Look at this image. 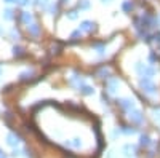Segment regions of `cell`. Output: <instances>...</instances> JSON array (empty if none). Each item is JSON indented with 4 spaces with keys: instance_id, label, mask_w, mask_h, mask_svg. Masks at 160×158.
Segmentation results:
<instances>
[{
    "instance_id": "8992f818",
    "label": "cell",
    "mask_w": 160,
    "mask_h": 158,
    "mask_svg": "<svg viewBox=\"0 0 160 158\" xmlns=\"http://www.w3.org/2000/svg\"><path fill=\"white\" fill-rule=\"evenodd\" d=\"M19 142H21V137H19L16 133H8V134H7V144H8L10 147L16 149V147L19 146Z\"/></svg>"
},
{
    "instance_id": "7a4b0ae2",
    "label": "cell",
    "mask_w": 160,
    "mask_h": 158,
    "mask_svg": "<svg viewBox=\"0 0 160 158\" xmlns=\"http://www.w3.org/2000/svg\"><path fill=\"white\" fill-rule=\"evenodd\" d=\"M139 88H141V91H144V93H148V94H155L157 93V86L151 78H141Z\"/></svg>"
},
{
    "instance_id": "9a60e30c",
    "label": "cell",
    "mask_w": 160,
    "mask_h": 158,
    "mask_svg": "<svg viewBox=\"0 0 160 158\" xmlns=\"http://www.w3.org/2000/svg\"><path fill=\"white\" fill-rule=\"evenodd\" d=\"M32 77H34V70H24V72L19 74V80L21 82H28V80H31Z\"/></svg>"
},
{
    "instance_id": "603a6c76",
    "label": "cell",
    "mask_w": 160,
    "mask_h": 158,
    "mask_svg": "<svg viewBox=\"0 0 160 158\" xmlns=\"http://www.w3.org/2000/svg\"><path fill=\"white\" fill-rule=\"evenodd\" d=\"M77 8L78 10H88L90 8V0H80L77 3Z\"/></svg>"
},
{
    "instance_id": "ac0fdd59",
    "label": "cell",
    "mask_w": 160,
    "mask_h": 158,
    "mask_svg": "<svg viewBox=\"0 0 160 158\" xmlns=\"http://www.w3.org/2000/svg\"><path fill=\"white\" fill-rule=\"evenodd\" d=\"M131 10H133V2L131 0H123L122 2V11L123 13H131Z\"/></svg>"
},
{
    "instance_id": "e0dca14e",
    "label": "cell",
    "mask_w": 160,
    "mask_h": 158,
    "mask_svg": "<svg viewBox=\"0 0 160 158\" xmlns=\"http://www.w3.org/2000/svg\"><path fill=\"white\" fill-rule=\"evenodd\" d=\"M111 72H109V69L108 67H101L99 70H98V77L99 78H102V80H108V78H111V75H109Z\"/></svg>"
},
{
    "instance_id": "836d02e7",
    "label": "cell",
    "mask_w": 160,
    "mask_h": 158,
    "mask_svg": "<svg viewBox=\"0 0 160 158\" xmlns=\"http://www.w3.org/2000/svg\"><path fill=\"white\" fill-rule=\"evenodd\" d=\"M0 75H2V67H0Z\"/></svg>"
},
{
    "instance_id": "52a82bcc",
    "label": "cell",
    "mask_w": 160,
    "mask_h": 158,
    "mask_svg": "<svg viewBox=\"0 0 160 158\" xmlns=\"http://www.w3.org/2000/svg\"><path fill=\"white\" fill-rule=\"evenodd\" d=\"M82 32H88V34H91L93 31H96V22H93V21H82L80 22V27H78Z\"/></svg>"
},
{
    "instance_id": "4fadbf2b",
    "label": "cell",
    "mask_w": 160,
    "mask_h": 158,
    "mask_svg": "<svg viewBox=\"0 0 160 158\" xmlns=\"http://www.w3.org/2000/svg\"><path fill=\"white\" fill-rule=\"evenodd\" d=\"M34 3L40 10H48V7H50L51 2H50V0H34Z\"/></svg>"
},
{
    "instance_id": "7402d4cb",
    "label": "cell",
    "mask_w": 160,
    "mask_h": 158,
    "mask_svg": "<svg viewBox=\"0 0 160 158\" xmlns=\"http://www.w3.org/2000/svg\"><path fill=\"white\" fill-rule=\"evenodd\" d=\"M58 7H59V3H50L48 11H50L51 16H56V15H58Z\"/></svg>"
},
{
    "instance_id": "2e32d148",
    "label": "cell",
    "mask_w": 160,
    "mask_h": 158,
    "mask_svg": "<svg viewBox=\"0 0 160 158\" xmlns=\"http://www.w3.org/2000/svg\"><path fill=\"white\" fill-rule=\"evenodd\" d=\"M139 146H142V147H149V146H151V137H149V134H141V136H139Z\"/></svg>"
},
{
    "instance_id": "d6a6232c",
    "label": "cell",
    "mask_w": 160,
    "mask_h": 158,
    "mask_svg": "<svg viewBox=\"0 0 160 158\" xmlns=\"http://www.w3.org/2000/svg\"><path fill=\"white\" fill-rule=\"evenodd\" d=\"M3 32H5V31H3L2 27H0V35H3Z\"/></svg>"
},
{
    "instance_id": "30bf717a",
    "label": "cell",
    "mask_w": 160,
    "mask_h": 158,
    "mask_svg": "<svg viewBox=\"0 0 160 158\" xmlns=\"http://www.w3.org/2000/svg\"><path fill=\"white\" fill-rule=\"evenodd\" d=\"M21 22H22L24 26L32 24V22H34V16H32V13H31V11H22V13H21Z\"/></svg>"
},
{
    "instance_id": "9c48e42d",
    "label": "cell",
    "mask_w": 160,
    "mask_h": 158,
    "mask_svg": "<svg viewBox=\"0 0 160 158\" xmlns=\"http://www.w3.org/2000/svg\"><path fill=\"white\" fill-rule=\"evenodd\" d=\"M28 32H29L34 38H37V37L40 35V32H42V29H40V26H38L37 22H32V24L28 26Z\"/></svg>"
},
{
    "instance_id": "5b68a950",
    "label": "cell",
    "mask_w": 160,
    "mask_h": 158,
    "mask_svg": "<svg viewBox=\"0 0 160 158\" xmlns=\"http://www.w3.org/2000/svg\"><path fill=\"white\" fill-rule=\"evenodd\" d=\"M118 86H120V80H118V78H115V77L108 78V83H106V88H108V93L115 94V93H117V89H118Z\"/></svg>"
},
{
    "instance_id": "6da1fadb",
    "label": "cell",
    "mask_w": 160,
    "mask_h": 158,
    "mask_svg": "<svg viewBox=\"0 0 160 158\" xmlns=\"http://www.w3.org/2000/svg\"><path fill=\"white\" fill-rule=\"evenodd\" d=\"M135 70H136V74L141 78H152L155 75V69L154 67H149V65H146L142 61H138L135 64Z\"/></svg>"
},
{
    "instance_id": "4316f807",
    "label": "cell",
    "mask_w": 160,
    "mask_h": 158,
    "mask_svg": "<svg viewBox=\"0 0 160 158\" xmlns=\"http://www.w3.org/2000/svg\"><path fill=\"white\" fill-rule=\"evenodd\" d=\"M15 3H18V5H21V7H28V5L31 3V0H16Z\"/></svg>"
},
{
    "instance_id": "44dd1931",
    "label": "cell",
    "mask_w": 160,
    "mask_h": 158,
    "mask_svg": "<svg viewBox=\"0 0 160 158\" xmlns=\"http://www.w3.org/2000/svg\"><path fill=\"white\" fill-rule=\"evenodd\" d=\"M13 55H15L16 58L24 56V55H26V53H24V48H22V46H13Z\"/></svg>"
},
{
    "instance_id": "8fae6325",
    "label": "cell",
    "mask_w": 160,
    "mask_h": 158,
    "mask_svg": "<svg viewBox=\"0 0 160 158\" xmlns=\"http://www.w3.org/2000/svg\"><path fill=\"white\" fill-rule=\"evenodd\" d=\"M78 91H80V94H83V96H91V94H95V88L90 86V85H87V83H83L82 86H80Z\"/></svg>"
},
{
    "instance_id": "f546056e",
    "label": "cell",
    "mask_w": 160,
    "mask_h": 158,
    "mask_svg": "<svg viewBox=\"0 0 160 158\" xmlns=\"http://www.w3.org/2000/svg\"><path fill=\"white\" fill-rule=\"evenodd\" d=\"M0 158H5V152L2 149H0Z\"/></svg>"
},
{
    "instance_id": "7c38bea8",
    "label": "cell",
    "mask_w": 160,
    "mask_h": 158,
    "mask_svg": "<svg viewBox=\"0 0 160 158\" xmlns=\"http://www.w3.org/2000/svg\"><path fill=\"white\" fill-rule=\"evenodd\" d=\"M120 131H122V134L125 136H131V134H136V128H133V126H120Z\"/></svg>"
},
{
    "instance_id": "cb8c5ba5",
    "label": "cell",
    "mask_w": 160,
    "mask_h": 158,
    "mask_svg": "<svg viewBox=\"0 0 160 158\" xmlns=\"http://www.w3.org/2000/svg\"><path fill=\"white\" fill-rule=\"evenodd\" d=\"M82 34H83V32L80 31V29L74 31V32L71 34V40H74V42H75V40H80V38H82Z\"/></svg>"
},
{
    "instance_id": "5bb4252c",
    "label": "cell",
    "mask_w": 160,
    "mask_h": 158,
    "mask_svg": "<svg viewBox=\"0 0 160 158\" xmlns=\"http://www.w3.org/2000/svg\"><path fill=\"white\" fill-rule=\"evenodd\" d=\"M93 48L96 50V53H98L99 56H102L104 53H106V43L104 42H96L95 45H93Z\"/></svg>"
},
{
    "instance_id": "1f68e13d",
    "label": "cell",
    "mask_w": 160,
    "mask_h": 158,
    "mask_svg": "<svg viewBox=\"0 0 160 158\" xmlns=\"http://www.w3.org/2000/svg\"><path fill=\"white\" fill-rule=\"evenodd\" d=\"M101 2H102V3H111L112 0H101Z\"/></svg>"
},
{
    "instance_id": "d6986e66",
    "label": "cell",
    "mask_w": 160,
    "mask_h": 158,
    "mask_svg": "<svg viewBox=\"0 0 160 158\" xmlns=\"http://www.w3.org/2000/svg\"><path fill=\"white\" fill-rule=\"evenodd\" d=\"M2 16H3V19H5V21H11L13 18H15V13H13V10H11V8H5Z\"/></svg>"
},
{
    "instance_id": "f1b7e54d",
    "label": "cell",
    "mask_w": 160,
    "mask_h": 158,
    "mask_svg": "<svg viewBox=\"0 0 160 158\" xmlns=\"http://www.w3.org/2000/svg\"><path fill=\"white\" fill-rule=\"evenodd\" d=\"M71 0H59V5H68Z\"/></svg>"
},
{
    "instance_id": "277c9868",
    "label": "cell",
    "mask_w": 160,
    "mask_h": 158,
    "mask_svg": "<svg viewBox=\"0 0 160 158\" xmlns=\"http://www.w3.org/2000/svg\"><path fill=\"white\" fill-rule=\"evenodd\" d=\"M115 102H117L118 107L123 109L125 112H128V110H131V109H135V101L130 99V98H118Z\"/></svg>"
},
{
    "instance_id": "484cf974",
    "label": "cell",
    "mask_w": 160,
    "mask_h": 158,
    "mask_svg": "<svg viewBox=\"0 0 160 158\" xmlns=\"http://www.w3.org/2000/svg\"><path fill=\"white\" fill-rule=\"evenodd\" d=\"M154 118L160 122V107H154Z\"/></svg>"
},
{
    "instance_id": "d4e9b609",
    "label": "cell",
    "mask_w": 160,
    "mask_h": 158,
    "mask_svg": "<svg viewBox=\"0 0 160 158\" xmlns=\"http://www.w3.org/2000/svg\"><path fill=\"white\" fill-rule=\"evenodd\" d=\"M10 37L13 38V40H19V32L16 29H11L10 31Z\"/></svg>"
},
{
    "instance_id": "3957f363",
    "label": "cell",
    "mask_w": 160,
    "mask_h": 158,
    "mask_svg": "<svg viewBox=\"0 0 160 158\" xmlns=\"http://www.w3.org/2000/svg\"><path fill=\"white\" fill-rule=\"evenodd\" d=\"M128 113V118H130V122H133L135 125H144V113L139 110V109H131L127 112Z\"/></svg>"
},
{
    "instance_id": "83f0119b",
    "label": "cell",
    "mask_w": 160,
    "mask_h": 158,
    "mask_svg": "<svg viewBox=\"0 0 160 158\" xmlns=\"http://www.w3.org/2000/svg\"><path fill=\"white\" fill-rule=\"evenodd\" d=\"M120 134H122V131H120L118 128H115V129L112 131V137H114V139H117V137H118Z\"/></svg>"
},
{
    "instance_id": "4dcf8cb0",
    "label": "cell",
    "mask_w": 160,
    "mask_h": 158,
    "mask_svg": "<svg viewBox=\"0 0 160 158\" xmlns=\"http://www.w3.org/2000/svg\"><path fill=\"white\" fill-rule=\"evenodd\" d=\"M5 3H13V2H16V0H3Z\"/></svg>"
},
{
    "instance_id": "ffe728a7",
    "label": "cell",
    "mask_w": 160,
    "mask_h": 158,
    "mask_svg": "<svg viewBox=\"0 0 160 158\" xmlns=\"http://www.w3.org/2000/svg\"><path fill=\"white\" fill-rule=\"evenodd\" d=\"M66 16H68V19H71V21H75L78 18V8H74V10L68 11V13H66Z\"/></svg>"
},
{
    "instance_id": "ba28073f",
    "label": "cell",
    "mask_w": 160,
    "mask_h": 158,
    "mask_svg": "<svg viewBox=\"0 0 160 158\" xmlns=\"http://www.w3.org/2000/svg\"><path fill=\"white\" fill-rule=\"evenodd\" d=\"M122 152H123V156L125 158H131L136 155V146H133V144H125L122 147Z\"/></svg>"
}]
</instances>
